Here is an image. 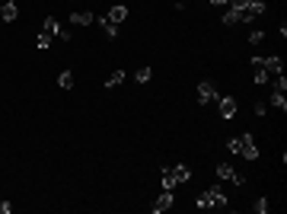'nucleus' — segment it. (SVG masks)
I'll return each instance as SVG.
<instances>
[{
  "mask_svg": "<svg viewBox=\"0 0 287 214\" xmlns=\"http://www.w3.org/2000/svg\"><path fill=\"white\" fill-rule=\"evenodd\" d=\"M159 176H163V179H159L163 189H175V185H179V179L173 176V166H163V169H159Z\"/></svg>",
  "mask_w": 287,
  "mask_h": 214,
  "instance_id": "9d476101",
  "label": "nucleus"
},
{
  "mask_svg": "<svg viewBox=\"0 0 287 214\" xmlns=\"http://www.w3.org/2000/svg\"><path fill=\"white\" fill-rule=\"evenodd\" d=\"M13 211V205H7V201H0V214H10Z\"/></svg>",
  "mask_w": 287,
  "mask_h": 214,
  "instance_id": "b1692460",
  "label": "nucleus"
},
{
  "mask_svg": "<svg viewBox=\"0 0 287 214\" xmlns=\"http://www.w3.org/2000/svg\"><path fill=\"white\" fill-rule=\"evenodd\" d=\"M173 176L179 179V182H189V179H191V166H185V163H175V166H173Z\"/></svg>",
  "mask_w": 287,
  "mask_h": 214,
  "instance_id": "f8f14e48",
  "label": "nucleus"
},
{
  "mask_svg": "<svg viewBox=\"0 0 287 214\" xmlns=\"http://www.w3.org/2000/svg\"><path fill=\"white\" fill-rule=\"evenodd\" d=\"M121 83H125V70H112L109 80H106V90H115V86H121Z\"/></svg>",
  "mask_w": 287,
  "mask_h": 214,
  "instance_id": "ddd939ff",
  "label": "nucleus"
},
{
  "mask_svg": "<svg viewBox=\"0 0 287 214\" xmlns=\"http://www.w3.org/2000/svg\"><path fill=\"white\" fill-rule=\"evenodd\" d=\"M258 64H262L265 70H268V74H284V61H281L278 54H268V58H258Z\"/></svg>",
  "mask_w": 287,
  "mask_h": 214,
  "instance_id": "0eeeda50",
  "label": "nucleus"
},
{
  "mask_svg": "<svg viewBox=\"0 0 287 214\" xmlns=\"http://www.w3.org/2000/svg\"><path fill=\"white\" fill-rule=\"evenodd\" d=\"M268 102H271L274 109H281V112L287 109V99H284V93H281V90H274V93H271V99H268Z\"/></svg>",
  "mask_w": 287,
  "mask_h": 214,
  "instance_id": "2eb2a0df",
  "label": "nucleus"
},
{
  "mask_svg": "<svg viewBox=\"0 0 287 214\" xmlns=\"http://www.w3.org/2000/svg\"><path fill=\"white\" fill-rule=\"evenodd\" d=\"M58 83H61V90H74V70H61Z\"/></svg>",
  "mask_w": 287,
  "mask_h": 214,
  "instance_id": "4468645a",
  "label": "nucleus"
},
{
  "mask_svg": "<svg viewBox=\"0 0 287 214\" xmlns=\"http://www.w3.org/2000/svg\"><path fill=\"white\" fill-rule=\"evenodd\" d=\"M217 176L223 179V182H236V185H242V182H246V179H242L239 173H236V169L230 166V163H217Z\"/></svg>",
  "mask_w": 287,
  "mask_h": 214,
  "instance_id": "39448f33",
  "label": "nucleus"
},
{
  "mask_svg": "<svg viewBox=\"0 0 287 214\" xmlns=\"http://www.w3.org/2000/svg\"><path fill=\"white\" fill-rule=\"evenodd\" d=\"M252 109H255V115H258V118H265V112H268V102L255 99V102H252Z\"/></svg>",
  "mask_w": 287,
  "mask_h": 214,
  "instance_id": "aec40b11",
  "label": "nucleus"
},
{
  "mask_svg": "<svg viewBox=\"0 0 287 214\" xmlns=\"http://www.w3.org/2000/svg\"><path fill=\"white\" fill-rule=\"evenodd\" d=\"M236 99L233 96H217V112H220V118L223 122H230V118H236Z\"/></svg>",
  "mask_w": 287,
  "mask_h": 214,
  "instance_id": "7ed1b4c3",
  "label": "nucleus"
},
{
  "mask_svg": "<svg viewBox=\"0 0 287 214\" xmlns=\"http://www.w3.org/2000/svg\"><path fill=\"white\" fill-rule=\"evenodd\" d=\"M249 3H252V0H230V7H236V10H239V7H249Z\"/></svg>",
  "mask_w": 287,
  "mask_h": 214,
  "instance_id": "5701e85b",
  "label": "nucleus"
},
{
  "mask_svg": "<svg viewBox=\"0 0 287 214\" xmlns=\"http://www.w3.org/2000/svg\"><path fill=\"white\" fill-rule=\"evenodd\" d=\"M173 189H163V195H159V198L157 201H153V205H150V211L153 214H163V211H169V208H173Z\"/></svg>",
  "mask_w": 287,
  "mask_h": 214,
  "instance_id": "423d86ee",
  "label": "nucleus"
},
{
  "mask_svg": "<svg viewBox=\"0 0 287 214\" xmlns=\"http://www.w3.org/2000/svg\"><path fill=\"white\" fill-rule=\"evenodd\" d=\"M150 77H153V70H150V67H141V70L134 74V80H137V83H147Z\"/></svg>",
  "mask_w": 287,
  "mask_h": 214,
  "instance_id": "a211bd4d",
  "label": "nucleus"
},
{
  "mask_svg": "<svg viewBox=\"0 0 287 214\" xmlns=\"http://www.w3.org/2000/svg\"><path fill=\"white\" fill-rule=\"evenodd\" d=\"M198 102H201V106L217 102V86H214L211 80H201V83H198Z\"/></svg>",
  "mask_w": 287,
  "mask_h": 214,
  "instance_id": "20e7f679",
  "label": "nucleus"
},
{
  "mask_svg": "<svg viewBox=\"0 0 287 214\" xmlns=\"http://www.w3.org/2000/svg\"><path fill=\"white\" fill-rule=\"evenodd\" d=\"M274 90H281V93L287 90V77L284 74H274Z\"/></svg>",
  "mask_w": 287,
  "mask_h": 214,
  "instance_id": "412c9836",
  "label": "nucleus"
},
{
  "mask_svg": "<svg viewBox=\"0 0 287 214\" xmlns=\"http://www.w3.org/2000/svg\"><path fill=\"white\" fill-rule=\"evenodd\" d=\"M262 42H265V32H262V29L249 32V45H262Z\"/></svg>",
  "mask_w": 287,
  "mask_h": 214,
  "instance_id": "6ab92c4d",
  "label": "nucleus"
},
{
  "mask_svg": "<svg viewBox=\"0 0 287 214\" xmlns=\"http://www.w3.org/2000/svg\"><path fill=\"white\" fill-rule=\"evenodd\" d=\"M106 16H109V19H112L115 26H121V23H125V19H128V7H125V3H115V7L109 10Z\"/></svg>",
  "mask_w": 287,
  "mask_h": 214,
  "instance_id": "1a4fd4ad",
  "label": "nucleus"
},
{
  "mask_svg": "<svg viewBox=\"0 0 287 214\" xmlns=\"http://www.w3.org/2000/svg\"><path fill=\"white\" fill-rule=\"evenodd\" d=\"M96 23L102 26V32H106L109 38H115V35H118V26H115L112 19H109V16H96Z\"/></svg>",
  "mask_w": 287,
  "mask_h": 214,
  "instance_id": "9b49d317",
  "label": "nucleus"
},
{
  "mask_svg": "<svg viewBox=\"0 0 287 214\" xmlns=\"http://www.w3.org/2000/svg\"><path fill=\"white\" fill-rule=\"evenodd\" d=\"M227 192L220 189V185H211V189L198 192V208H227Z\"/></svg>",
  "mask_w": 287,
  "mask_h": 214,
  "instance_id": "f03ea898",
  "label": "nucleus"
},
{
  "mask_svg": "<svg viewBox=\"0 0 287 214\" xmlns=\"http://www.w3.org/2000/svg\"><path fill=\"white\" fill-rule=\"evenodd\" d=\"M214 7H230V0H211Z\"/></svg>",
  "mask_w": 287,
  "mask_h": 214,
  "instance_id": "393cba45",
  "label": "nucleus"
},
{
  "mask_svg": "<svg viewBox=\"0 0 287 214\" xmlns=\"http://www.w3.org/2000/svg\"><path fill=\"white\" fill-rule=\"evenodd\" d=\"M96 23V13H90V10H74L70 13V26H93Z\"/></svg>",
  "mask_w": 287,
  "mask_h": 214,
  "instance_id": "6e6552de",
  "label": "nucleus"
},
{
  "mask_svg": "<svg viewBox=\"0 0 287 214\" xmlns=\"http://www.w3.org/2000/svg\"><path fill=\"white\" fill-rule=\"evenodd\" d=\"M45 32H48V35H61L64 29L58 26V19H51V16H48V19H45Z\"/></svg>",
  "mask_w": 287,
  "mask_h": 214,
  "instance_id": "f3484780",
  "label": "nucleus"
},
{
  "mask_svg": "<svg viewBox=\"0 0 287 214\" xmlns=\"http://www.w3.org/2000/svg\"><path fill=\"white\" fill-rule=\"evenodd\" d=\"M227 150H230V153H239L242 160H255V157H258L255 138H252L249 131H246V134H236V138H230V141H227Z\"/></svg>",
  "mask_w": 287,
  "mask_h": 214,
  "instance_id": "f257e3e1",
  "label": "nucleus"
},
{
  "mask_svg": "<svg viewBox=\"0 0 287 214\" xmlns=\"http://www.w3.org/2000/svg\"><path fill=\"white\" fill-rule=\"evenodd\" d=\"M35 48H38V51H48V48H51V35H48V32H42V35L35 38Z\"/></svg>",
  "mask_w": 287,
  "mask_h": 214,
  "instance_id": "dca6fc26",
  "label": "nucleus"
},
{
  "mask_svg": "<svg viewBox=\"0 0 287 214\" xmlns=\"http://www.w3.org/2000/svg\"><path fill=\"white\" fill-rule=\"evenodd\" d=\"M252 208H255L258 214H265V211H268V198H258V201H255V205H252Z\"/></svg>",
  "mask_w": 287,
  "mask_h": 214,
  "instance_id": "4be33fe9",
  "label": "nucleus"
}]
</instances>
